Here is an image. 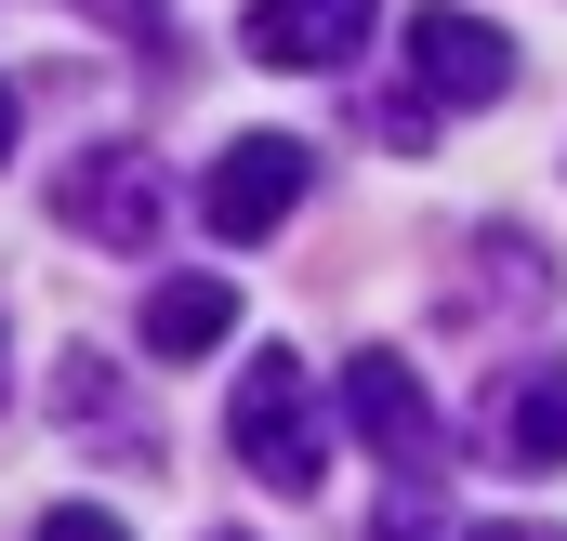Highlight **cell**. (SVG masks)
Segmentation results:
<instances>
[{
    "label": "cell",
    "instance_id": "6da1fadb",
    "mask_svg": "<svg viewBox=\"0 0 567 541\" xmlns=\"http://www.w3.org/2000/svg\"><path fill=\"white\" fill-rule=\"evenodd\" d=\"M225 436H238V462L278 489V502H303L317 476H330V422H317V370L303 357H251L238 370V397H225Z\"/></svg>",
    "mask_w": 567,
    "mask_h": 541
},
{
    "label": "cell",
    "instance_id": "7a4b0ae2",
    "mask_svg": "<svg viewBox=\"0 0 567 541\" xmlns=\"http://www.w3.org/2000/svg\"><path fill=\"white\" fill-rule=\"evenodd\" d=\"M303 185H317V145H303V133H238L225 159H212L198 212H212L225 252H251V238H278L290 212H303Z\"/></svg>",
    "mask_w": 567,
    "mask_h": 541
},
{
    "label": "cell",
    "instance_id": "3957f363",
    "mask_svg": "<svg viewBox=\"0 0 567 541\" xmlns=\"http://www.w3.org/2000/svg\"><path fill=\"white\" fill-rule=\"evenodd\" d=\"M53 212H66L93 252H158L172 185H158V159H145V145H80V159H66V185H53Z\"/></svg>",
    "mask_w": 567,
    "mask_h": 541
},
{
    "label": "cell",
    "instance_id": "277c9868",
    "mask_svg": "<svg viewBox=\"0 0 567 541\" xmlns=\"http://www.w3.org/2000/svg\"><path fill=\"white\" fill-rule=\"evenodd\" d=\"M515 93V40L462 0H423L410 13V106H502Z\"/></svg>",
    "mask_w": 567,
    "mask_h": 541
},
{
    "label": "cell",
    "instance_id": "5b68a950",
    "mask_svg": "<svg viewBox=\"0 0 567 541\" xmlns=\"http://www.w3.org/2000/svg\"><path fill=\"white\" fill-rule=\"evenodd\" d=\"M343 422L396 462V489H435L449 422H435V397H423V370H410V357H343Z\"/></svg>",
    "mask_w": 567,
    "mask_h": 541
},
{
    "label": "cell",
    "instance_id": "8992f818",
    "mask_svg": "<svg viewBox=\"0 0 567 541\" xmlns=\"http://www.w3.org/2000/svg\"><path fill=\"white\" fill-rule=\"evenodd\" d=\"M488 449H502L515 476H555V462H567V357H515V370H502Z\"/></svg>",
    "mask_w": 567,
    "mask_h": 541
},
{
    "label": "cell",
    "instance_id": "52a82bcc",
    "mask_svg": "<svg viewBox=\"0 0 567 541\" xmlns=\"http://www.w3.org/2000/svg\"><path fill=\"white\" fill-rule=\"evenodd\" d=\"M238 40H251L265 67H303V80H317V67H343V53L370 40V0H251Z\"/></svg>",
    "mask_w": 567,
    "mask_h": 541
},
{
    "label": "cell",
    "instance_id": "ba28073f",
    "mask_svg": "<svg viewBox=\"0 0 567 541\" xmlns=\"http://www.w3.org/2000/svg\"><path fill=\"white\" fill-rule=\"evenodd\" d=\"M238 330V290L225 277H158L145 290V357H212Z\"/></svg>",
    "mask_w": 567,
    "mask_h": 541
},
{
    "label": "cell",
    "instance_id": "9c48e42d",
    "mask_svg": "<svg viewBox=\"0 0 567 541\" xmlns=\"http://www.w3.org/2000/svg\"><path fill=\"white\" fill-rule=\"evenodd\" d=\"M53 409H66V422H120V384H106V357H66V370H53Z\"/></svg>",
    "mask_w": 567,
    "mask_h": 541
},
{
    "label": "cell",
    "instance_id": "30bf717a",
    "mask_svg": "<svg viewBox=\"0 0 567 541\" xmlns=\"http://www.w3.org/2000/svg\"><path fill=\"white\" fill-rule=\"evenodd\" d=\"M370 541H449V529H435V502H423V489H396V502L370 516Z\"/></svg>",
    "mask_w": 567,
    "mask_h": 541
},
{
    "label": "cell",
    "instance_id": "8fae6325",
    "mask_svg": "<svg viewBox=\"0 0 567 541\" xmlns=\"http://www.w3.org/2000/svg\"><path fill=\"white\" fill-rule=\"evenodd\" d=\"M40 541H133L120 516H93V502H66V516H40Z\"/></svg>",
    "mask_w": 567,
    "mask_h": 541
},
{
    "label": "cell",
    "instance_id": "7c38bea8",
    "mask_svg": "<svg viewBox=\"0 0 567 541\" xmlns=\"http://www.w3.org/2000/svg\"><path fill=\"white\" fill-rule=\"evenodd\" d=\"M449 541H567V529H449Z\"/></svg>",
    "mask_w": 567,
    "mask_h": 541
},
{
    "label": "cell",
    "instance_id": "4fadbf2b",
    "mask_svg": "<svg viewBox=\"0 0 567 541\" xmlns=\"http://www.w3.org/2000/svg\"><path fill=\"white\" fill-rule=\"evenodd\" d=\"M0 159H13V80H0Z\"/></svg>",
    "mask_w": 567,
    "mask_h": 541
},
{
    "label": "cell",
    "instance_id": "5bb4252c",
    "mask_svg": "<svg viewBox=\"0 0 567 541\" xmlns=\"http://www.w3.org/2000/svg\"><path fill=\"white\" fill-rule=\"evenodd\" d=\"M0 397H13V357H0Z\"/></svg>",
    "mask_w": 567,
    "mask_h": 541
},
{
    "label": "cell",
    "instance_id": "9a60e30c",
    "mask_svg": "<svg viewBox=\"0 0 567 541\" xmlns=\"http://www.w3.org/2000/svg\"><path fill=\"white\" fill-rule=\"evenodd\" d=\"M212 541H238V529H212Z\"/></svg>",
    "mask_w": 567,
    "mask_h": 541
}]
</instances>
